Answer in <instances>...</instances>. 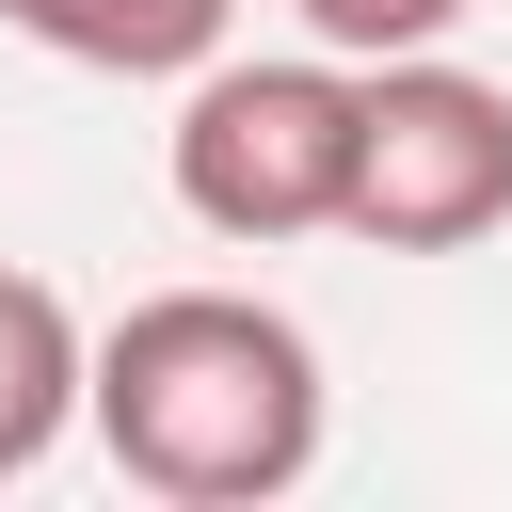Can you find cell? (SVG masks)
Masks as SVG:
<instances>
[{"mask_svg": "<svg viewBox=\"0 0 512 512\" xmlns=\"http://www.w3.org/2000/svg\"><path fill=\"white\" fill-rule=\"evenodd\" d=\"M96 448L176 512H256L320 464V336L256 288H144L112 336H80Z\"/></svg>", "mask_w": 512, "mask_h": 512, "instance_id": "obj_1", "label": "cell"}, {"mask_svg": "<svg viewBox=\"0 0 512 512\" xmlns=\"http://www.w3.org/2000/svg\"><path fill=\"white\" fill-rule=\"evenodd\" d=\"M352 240L384 256H464L512 224V80L448 64V48H384L352 64V192H336Z\"/></svg>", "mask_w": 512, "mask_h": 512, "instance_id": "obj_2", "label": "cell"}, {"mask_svg": "<svg viewBox=\"0 0 512 512\" xmlns=\"http://www.w3.org/2000/svg\"><path fill=\"white\" fill-rule=\"evenodd\" d=\"M352 192V64L272 48V64H192L176 96V208L208 240H320Z\"/></svg>", "mask_w": 512, "mask_h": 512, "instance_id": "obj_3", "label": "cell"}, {"mask_svg": "<svg viewBox=\"0 0 512 512\" xmlns=\"http://www.w3.org/2000/svg\"><path fill=\"white\" fill-rule=\"evenodd\" d=\"M240 0H0V32H32L48 64H96V80H192L224 48Z\"/></svg>", "mask_w": 512, "mask_h": 512, "instance_id": "obj_4", "label": "cell"}, {"mask_svg": "<svg viewBox=\"0 0 512 512\" xmlns=\"http://www.w3.org/2000/svg\"><path fill=\"white\" fill-rule=\"evenodd\" d=\"M80 416V304L48 272H0V480H32Z\"/></svg>", "mask_w": 512, "mask_h": 512, "instance_id": "obj_5", "label": "cell"}, {"mask_svg": "<svg viewBox=\"0 0 512 512\" xmlns=\"http://www.w3.org/2000/svg\"><path fill=\"white\" fill-rule=\"evenodd\" d=\"M304 16V48H336V64H384V48H448L480 0H288Z\"/></svg>", "mask_w": 512, "mask_h": 512, "instance_id": "obj_6", "label": "cell"}]
</instances>
